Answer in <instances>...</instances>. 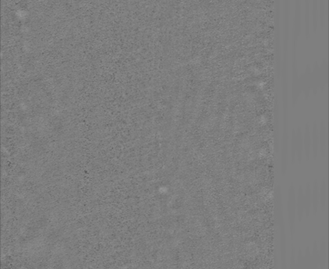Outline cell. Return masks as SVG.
Masks as SVG:
<instances>
[{
    "label": "cell",
    "mask_w": 329,
    "mask_h": 269,
    "mask_svg": "<svg viewBox=\"0 0 329 269\" xmlns=\"http://www.w3.org/2000/svg\"><path fill=\"white\" fill-rule=\"evenodd\" d=\"M320 14H321V26H324V21H325V4H324V0H321V4H320Z\"/></svg>",
    "instance_id": "obj_1"
}]
</instances>
